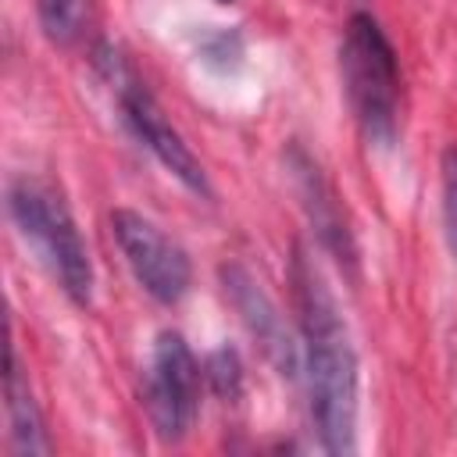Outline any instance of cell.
I'll list each match as a JSON object with an SVG mask.
<instances>
[{"label": "cell", "instance_id": "cell-2", "mask_svg": "<svg viewBox=\"0 0 457 457\" xmlns=\"http://www.w3.org/2000/svg\"><path fill=\"white\" fill-rule=\"evenodd\" d=\"M339 68L364 139L375 146H393L400 136V64L389 36L368 11L350 14L339 46Z\"/></svg>", "mask_w": 457, "mask_h": 457}, {"label": "cell", "instance_id": "cell-11", "mask_svg": "<svg viewBox=\"0 0 457 457\" xmlns=\"http://www.w3.org/2000/svg\"><path fill=\"white\" fill-rule=\"evenodd\" d=\"M204 378L211 382V389H214L218 396L236 400V396L243 393V368H239L236 350H228V346L214 350V353L207 357V364H204Z\"/></svg>", "mask_w": 457, "mask_h": 457}, {"label": "cell", "instance_id": "cell-7", "mask_svg": "<svg viewBox=\"0 0 457 457\" xmlns=\"http://www.w3.org/2000/svg\"><path fill=\"white\" fill-rule=\"evenodd\" d=\"M221 282H225V293H228L232 307L243 314L246 328H250L253 339L261 343L264 357L278 368V375L296 378V375H300V350H296V343L289 339L286 321H282L278 307L271 303V296L261 289V282H253V275H250L246 268H239V264L221 268Z\"/></svg>", "mask_w": 457, "mask_h": 457}, {"label": "cell", "instance_id": "cell-4", "mask_svg": "<svg viewBox=\"0 0 457 457\" xmlns=\"http://www.w3.org/2000/svg\"><path fill=\"white\" fill-rule=\"evenodd\" d=\"M200 375L204 371L193 350L186 346V339L179 332H161L146 364L143 403L154 432L164 443H179L189 436L200 403Z\"/></svg>", "mask_w": 457, "mask_h": 457}, {"label": "cell", "instance_id": "cell-5", "mask_svg": "<svg viewBox=\"0 0 457 457\" xmlns=\"http://www.w3.org/2000/svg\"><path fill=\"white\" fill-rule=\"evenodd\" d=\"M111 232H114V243L125 253V264L132 268L136 282L157 303H179L186 296L193 268H189L186 250L175 239H168L150 218H143L129 207H118L111 214Z\"/></svg>", "mask_w": 457, "mask_h": 457}, {"label": "cell", "instance_id": "cell-12", "mask_svg": "<svg viewBox=\"0 0 457 457\" xmlns=\"http://www.w3.org/2000/svg\"><path fill=\"white\" fill-rule=\"evenodd\" d=\"M443 225H446V243L457 261V146L443 154Z\"/></svg>", "mask_w": 457, "mask_h": 457}, {"label": "cell", "instance_id": "cell-8", "mask_svg": "<svg viewBox=\"0 0 457 457\" xmlns=\"http://www.w3.org/2000/svg\"><path fill=\"white\" fill-rule=\"evenodd\" d=\"M289 161H293L296 189H300V196H303L307 218H311L314 232H318L321 246H325L339 264H353V261H357V246H353V236H350V228H346V221H343L339 200H336L332 186L325 182L321 168H318L300 146H293Z\"/></svg>", "mask_w": 457, "mask_h": 457}, {"label": "cell", "instance_id": "cell-3", "mask_svg": "<svg viewBox=\"0 0 457 457\" xmlns=\"http://www.w3.org/2000/svg\"><path fill=\"white\" fill-rule=\"evenodd\" d=\"M7 211L18 232L43 253L61 289L86 307L93 296V264L61 189L46 179L18 175L7 186Z\"/></svg>", "mask_w": 457, "mask_h": 457}, {"label": "cell", "instance_id": "cell-9", "mask_svg": "<svg viewBox=\"0 0 457 457\" xmlns=\"http://www.w3.org/2000/svg\"><path fill=\"white\" fill-rule=\"evenodd\" d=\"M4 396H7V425H11V450L18 457H36L46 453V432H43V418L36 407V396L29 389V378L18 364L14 346L7 350V375H4Z\"/></svg>", "mask_w": 457, "mask_h": 457}, {"label": "cell", "instance_id": "cell-1", "mask_svg": "<svg viewBox=\"0 0 457 457\" xmlns=\"http://www.w3.org/2000/svg\"><path fill=\"white\" fill-rule=\"evenodd\" d=\"M293 286L303 336V382L314 432L325 453L357 450V350L318 268L296 250Z\"/></svg>", "mask_w": 457, "mask_h": 457}, {"label": "cell", "instance_id": "cell-10", "mask_svg": "<svg viewBox=\"0 0 457 457\" xmlns=\"http://www.w3.org/2000/svg\"><path fill=\"white\" fill-rule=\"evenodd\" d=\"M86 4L89 0H36V14H39V29L50 43L68 46L79 39L82 25H86Z\"/></svg>", "mask_w": 457, "mask_h": 457}, {"label": "cell", "instance_id": "cell-13", "mask_svg": "<svg viewBox=\"0 0 457 457\" xmlns=\"http://www.w3.org/2000/svg\"><path fill=\"white\" fill-rule=\"evenodd\" d=\"M218 4H232V0H218Z\"/></svg>", "mask_w": 457, "mask_h": 457}, {"label": "cell", "instance_id": "cell-6", "mask_svg": "<svg viewBox=\"0 0 457 457\" xmlns=\"http://www.w3.org/2000/svg\"><path fill=\"white\" fill-rule=\"evenodd\" d=\"M114 86H118V104H121V118L125 125L132 129V136L186 186L193 189L196 196H211V186H207V175L200 168V161L193 157V150L186 146V139L179 136V129L164 118L161 104L150 96V89L129 71L121 68L114 75Z\"/></svg>", "mask_w": 457, "mask_h": 457}]
</instances>
